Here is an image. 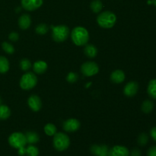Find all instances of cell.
Masks as SVG:
<instances>
[{
    "mask_svg": "<svg viewBox=\"0 0 156 156\" xmlns=\"http://www.w3.org/2000/svg\"><path fill=\"white\" fill-rule=\"evenodd\" d=\"M71 37L73 42L77 46H83L89 40V34L87 29L83 27H76L72 30Z\"/></svg>",
    "mask_w": 156,
    "mask_h": 156,
    "instance_id": "1",
    "label": "cell"
},
{
    "mask_svg": "<svg viewBox=\"0 0 156 156\" xmlns=\"http://www.w3.org/2000/svg\"><path fill=\"white\" fill-rule=\"evenodd\" d=\"M117 17L114 13L110 11H105L101 13L97 18V22L103 28H111L115 24Z\"/></svg>",
    "mask_w": 156,
    "mask_h": 156,
    "instance_id": "2",
    "label": "cell"
},
{
    "mask_svg": "<svg viewBox=\"0 0 156 156\" xmlns=\"http://www.w3.org/2000/svg\"><path fill=\"white\" fill-rule=\"evenodd\" d=\"M70 145L69 137L64 133H56L53 137V146L59 152L66 150Z\"/></svg>",
    "mask_w": 156,
    "mask_h": 156,
    "instance_id": "3",
    "label": "cell"
},
{
    "mask_svg": "<svg viewBox=\"0 0 156 156\" xmlns=\"http://www.w3.org/2000/svg\"><path fill=\"white\" fill-rule=\"evenodd\" d=\"M69 35V29L66 25L52 26V37L57 43L65 41Z\"/></svg>",
    "mask_w": 156,
    "mask_h": 156,
    "instance_id": "4",
    "label": "cell"
},
{
    "mask_svg": "<svg viewBox=\"0 0 156 156\" xmlns=\"http://www.w3.org/2000/svg\"><path fill=\"white\" fill-rule=\"evenodd\" d=\"M37 78L33 73H27L23 75L20 80V86L23 90H30L36 86Z\"/></svg>",
    "mask_w": 156,
    "mask_h": 156,
    "instance_id": "5",
    "label": "cell"
},
{
    "mask_svg": "<svg viewBox=\"0 0 156 156\" xmlns=\"http://www.w3.org/2000/svg\"><path fill=\"white\" fill-rule=\"evenodd\" d=\"M9 143L12 147L15 149H20L21 147H25L27 144V140L24 134L22 133H13L9 137Z\"/></svg>",
    "mask_w": 156,
    "mask_h": 156,
    "instance_id": "6",
    "label": "cell"
},
{
    "mask_svg": "<svg viewBox=\"0 0 156 156\" xmlns=\"http://www.w3.org/2000/svg\"><path fill=\"white\" fill-rule=\"evenodd\" d=\"M82 74L85 76H93L99 72V67L94 62H86L81 67Z\"/></svg>",
    "mask_w": 156,
    "mask_h": 156,
    "instance_id": "7",
    "label": "cell"
},
{
    "mask_svg": "<svg viewBox=\"0 0 156 156\" xmlns=\"http://www.w3.org/2000/svg\"><path fill=\"white\" fill-rule=\"evenodd\" d=\"M21 6L27 11H34L43 5V0H21Z\"/></svg>",
    "mask_w": 156,
    "mask_h": 156,
    "instance_id": "8",
    "label": "cell"
},
{
    "mask_svg": "<svg viewBox=\"0 0 156 156\" xmlns=\"http://www.w3.org/2000/svg\"><path fill=\"white\" fill-rule=\"evenodd\" d=\"M79 128H80V122L76 119H69L63 123V129L66 132H76Z\"/></svg>",
    "mask_w": 156,
    "mask_h": 156,
    "instance_id": "9",
    "label": "cell"
},
{
    "mask_svg": "<svg viewBox=\"0 0 156 156\" xmlns=\"http://www.w3.org/2000/svg\"><path fill=\"white\" fill-rule=\"evenodd\" d=\"M129 151L123 146H115L108 151V156H129Z\"/></svg>",
    "mask_w": 156,
    "mask_h": 156,
    "instance_id": "10",
    "label": "cell"
},
{
    "mask_svg": "<svg viewBox=\"0 0 156 156\" xmlns=\"http://www.w3.org/2000/svg\"><path fill=\"white\" fill-rule=\"evenodd\" d=\"M108 146L106 145H93L91 147V153L95 156H108Z\"/></svg>",
    "mask_w": 156,
    "mask_h": 156,
    "instance_id": "11",
    "label": "cell"
},
{
    "mask_svg": "<svg viewBox=\"0 0 156 156\" xmlns=\"http://www.w3.org/2000/svg\"><path fill=\"white\" fill-rule=\"evenodd\" d=\"M139 85L136 82H130L126 84L123 89V93L127 97H133L138 91Z\"/></svg>",
    "mask_w": 156,
    "mask_h": 156,
    "instance_id": "12",
    "label": "cell"
},
{
    "mask_svg": "<svg viewBox=\"0 0 156 156\" xmlns=\"http://www.w3.org/2000/svg\"><path fill=\"white\" fill-rule=\"evenodd\" d=\"M28 106L32 111H38L41 110L42 107V102L41 98L37 95H31L27 100Z\"/></svg>",
    "mask_w": 156,
    "mask_h": 156,
    "instance_id": "13",
    "label": "cell"
},
{
    "mask_svg": "<svg viewBox=\"0 0 156 156\" xmlns=\"http://www.w3.org/2000/svg\"><path fill=\"white\" fill-rule=\"evenodd\" d=\"M30 24H31V19L30 15L27 14L22 15L18 19V25L22 30H27L30 26Z\"/></svg>",
    "mask_w": 156,
    "mask_h": 156,
    "instance_id": "14",
    "label": "cell"
},
{
    "mask_svg": "<svg viewBox=\"0 0 156 156\" xmlns=\"http://www.w3.org/2000/svg\"><path fill=\"white\" fill-rule=\"evenodd\" d=\"M111 79L114 83L120 84L124 81L125 74L122 70L117 69L113 72L111 75Z\"/></svg>",
    "mask_w": 156,
    "mask_h": 156,
    "instance_id": "15",
    "label": "cell"
},
{
    "mask_svg": "<svg viewBox=\"0 0 156 156\" xmlns=\"http://www.w3.org/2000/svg\"><path fill=\"white\" fill-rule=\"evenodd\" d=\"M34 72L37 74H43L47 69V64L44 61H37L33 66Z\"/></svg>",
    "mask_w": 156,
    "mask_h": 156,
    "instance_id": "16",
    "label": "cell"
},
{
    "mask_svg": "<svg viewBox=\"0 0 156 156\" xmlns=\"http://www.w3.org/2000/svg\"><path fill=\"white\" fill-rule=\"evenodd\" d=\"M84 53L88 57L94 58L97 56L98 50L96 47H94L92 44H88L84 49Z\"/></svg>",
    "mask_w": 156,
    "mask_h": 156,
    "instance_id": "17",
    "label": "cell"
},
{
    "mask_svg": "<svg viewBox=\"0 0 156 156\" xmlns=\"http://www.w3.org/2000/svg\"><path fill=\"white\" fill-rule=\"evenodd\" d=\"M147 91L149 95L152 98L156 99V79H152L149 82Z\"/></svg>",
    "mask_w": 156,
    "mask_h": 156,
    "instance_id": "18",
    "label": "cell"
},
{
    "mask_svg": "<svg viewBox=\"0 0 156 156\" xmlns=\"http://www.w3.org/2000/svg\"><path fill=\"white\" fill-rule=\"evenodd\" d=\"M26 140H27V143L29 144H34L39 141L40 138L37 133L35 132H27L25 134Z\"/></svg>",
    "mask_w": 156,
    "mask_h": 156,
    "instance_id": "19",
    "label": "cell"
},
{
    "mask_svg": "<svg viewBox=\"0 0 156 156\" xmlns=\"http://www.w3.org/2000/svg\"><path fill=\"white\" fill-rule=\"evenodd\" d=\"M9 69V62L5 56H0V73L4 74Z\"/></svg>",
    "mask_w": 156,
    "mask_h": 156,
    "instance_id": "20",
    "label": "cell"
},
{
    "mask_svg": "<svg viewBox=\"0 0 156 156\" xmlns=\"http://www.w3.org/2000/svg\"><path fill=\"white\" fill-rule=\"evenodd\" d=\"M11 115V111L6 105H0V120H4L9 118Z\"/></svg>",
    "mask_w": 156,
    "mask_h": 156,
    "instance_id": "21",
    "label": "cell"
},
{
    "mask_svg": "<svg viewBox=\"0 0 156 156\" xmlns=\"http://www.w3.org/2000/svg\"><path fill=\"white\" fill-rule=\"evenodd\" d=\"M90 7H91L93 12H94V13H98L103 9V3H102V2L101 0H94V1L91 2V5H90Z\"/></svg>",
    "mask_w": 156,
    "mask_h": 156,
    "instance_id": "22",
    "label": "cell"
},
{
    "mask_svg": "<svg viewBox=\"0 0 156 156\" xmlns=\"http://www.w3.org/2000/svg\"><path fill=\"white\" fill-rule=\"evenodd\" d=\"M154 105L151 101L146 100L142 105V111L145 114H149L153 110Z\"/></svg>",
    "mask_w": 156,
    "mask_h": 156,
    "instance_id": "23",
    "label": "cell"
},
{
    "mask_svg": "<svg viewBox=\"0 0 156 156\" xmlns=\"http://www.w3.org/2000/svg\"><path fill=\"white\" fill-rule=\"evenodd\" d=\"M44 132L47 136H54L56 133V127L55 125L52 124V123H47L44 126Z\"/></svg>",
    "mask_w": 156,
    "mask_h": 156,
    "instance_id": "24",
    "label": "cell"
},
{
    "mask_svg": "<svg viewBox=\"0 0 156 156\" xmlns=\"http://www.w3.org/2000/svg\"><path fill=\"white\" fill-rule=\"evenodd\" d=\"M26 155L27 156H38L39 155V150L36 146H29L26 148Z\"/></svg>",
    "mask_w": 156,
    "mask_h": 156,
    "instance_id": "25",
    "label": "cell"
},
{
    "mask_svg": "<svg viewBox=\"0 0 156 156\" xmlns=\"http://www.w3.org/2000/svg\"><path fill=\"white\" fill-rule=\"evenodd\" d=\"M2 47L3 50L8 54H13L15 52V48L13 46L8 42H3L2 44Z\"/></svg>",
    "mask_w": 156,
    "mask_h": 156,
    "instance_id": "26",
    "label": "cell"
},
{
    "mask_svg": "<svg viewBox=\"0 0 156 156\" xmlns=\"http://www.w3.org/2000/svg\"><path fill=\"white\" fill-rule=\"evenodd\" d=\"M35 30H36L37 34H38L44 35L48 31V27L46 24H40L37 26Z\"/></svg>",
    "mask_w": 156,
    "mask_h": 156,
    "instance_id": "27",
    "label": "cell"
},
{
    "mask_svg": "<svg viewBox=\"0 0 156 156\" xmlns=\"http://www.w3.org/2000/svg\"><path fill=\"white\" fill-rule=\"evenodd\" d=\"M20 67L23 71H27L31 67V63L27 59H22L20 62Z\"/></svg>",
    "mask_w": 156,
    "mask_h": 156,
    "instance_id": "28",
    "label": "cell"
},
{
    "mask_svg": "<svg viewBox=\"0 0 156 156\" xmlns=\"http://www.w3.org/2000/svg\"><path fill=\"white\" fill-rule=\"evenodd\" d=\"M148 141H149V137H148L147 134L142 133L138 137V143L140 146H146L147 144Z\"/></svg>",
    "mask_w": 156,
    "mask_h": 156,
    "instance_id": "29",
    "label": "cell"
},
{
    "mask_svg": "<svg viewBox=\"0 0 156 156\" xmlns=\"http://www.w3.org/2000/svg\"><path fill=\"white\" fill-rule=\"evenodd\" d=\"M77 79H78V75L76 74V73H73V72L69 73L66 76V80L68 81L69 83H74V82H76V81H77Z\"/></svg>",
    "mask_w": 156,
    "mask_h": 156,
    "instance_id": "30",
    "label": "cell"
},
{
    "mask_svg": "<svg viewBox=\"0 0 156 156\" xmlns=\"http://www.w3.org/2000/svg\"><path fill=\"white\" fill-rule=\"evenodd\" d=\"M9 38L10 41L15 42V41H18V38H19V35H18V34L16 33V32H12V33L9 35Z\"/></svg>",
    "mask_w": 156,
    "mask_h": 156,
    "instance_id": "31",
    "label": "cell"
},
{
    "mask_svg": "<svg viewBox=\"0 0 156 156\" xmlns=\"http://www.w3.org/2000/svg\"><path fill=\"white\" fill-rule=\"evenodd\" d=\"M148 156H156V146H152L148 150L147 152Z\"/></svg>",
    "mask_w": 156,
    "mask_h": 156,
    "instance_id": "32",
    "label": "cell"
},
{
    "mask_svg": "<svg viewBox=\"0 0 156 156\" xmlns=\"http://www.w3.org/2000/svg\"><path fill=\"white\" fill-rule=\"evenodd\" d=\"M141 151L138 149H133L130 153V156H141Z\"/></svg>",
    "mask_w": 156,
    "mask_h": 156,
    "instance_id": "33",
    "label": "cell"
},
{
    "mask_svg": "<svg viewBox=\"0 0 156 156\" xmlns=\"http://www.w3.org/2000/svg\"><path fill=\"white\" fill-rule=\"evenodd\" d=\"M150 134L152 138L156 142V126H155V127H153L152 129H151Z\"/></svg>",
    "mask_w": 156,
    "mask_h": 156,
    "instance_id": "34",
    "label": "cell"
},
{
    "mask_svg": "<svg viewBox=\"0 0 156 156\" xmlns=\"http://www.w3.org/2000/svg\"><path fill=\"white\" fill-rule=\"evenodd\" d=\"M18 154L20 155H26V148L25 147H21L18 149Z\"/></svg>",
    "mask_w": 156,
    "mask_h": 156,
    "instance_id": "35",
    "label": "cell"
},
{
    "mask_svg": "<svg viewBox=\"0 0 156 156\" xmlns=\"http://www.w3.org/2000/svg\"><path fill=\"white\" fill-rule=\"evenodd\" d=\"M149 3H153V4L156 6V0H152V1H151V2L149 1Z\"/></svg>",
    "mask_w": 156,
    "mask_h": 156,
    "instance_id": "36",
    "label": "cell"
},
{
    "mask_svg": "<svg viewBox=\"0 0 156 156\" xmlns=\"http://www.w3.org/2000/svg\"><path fill=\"white\" fill-rule=\"evenodd\" d=\"M0 105H1V98H0Z\"/></svg>",
    "mask_w": 156,
    "mask_h": 156,
    "instance_id": "37",
    "label": "cell"
}]
</instances>
